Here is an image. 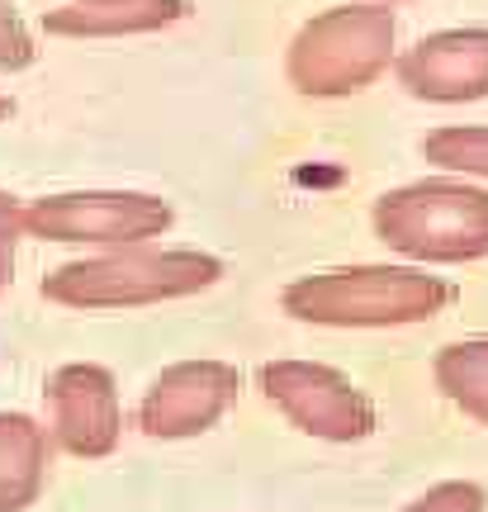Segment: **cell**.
Returning <instances> with one entry per match:
<instances>
[{
    "label": "cell",
    "mask_w": 488,
    "mask_h": 512,
    "mask_svg": "<svg viewBox=\"0 0 488 512\" xmlns=\"http://www.w3.org/2000/svg\"><path fill=\"white\" fill-rule=\"evenodd\" d=\"M290 318L313 328H408L427 323L455 304V285L422 266H332V271L299 275L280 294Z\"/></svg>",
    "instance_id": "obj_1"
},
{
    "label": "cell",
    "mask_w": 488,
    "mask_h": 512,
    "mask_svg": "<svg viewBox=\"0 0 488 512\" xmlns=\"http://www.w3.org/2000/svg\"><path fill=\"white\" fill-rule=\"evenodd\" d=\"M223 280V261L190 247H109L57 266L43 280V299L67 309H147L166 299H190Z\"/></svg>",
    "instance_id": "obj_2"
},
{
    "label": "cell",
    "mask_w": 488,
    "mask_h": 512,
    "mask_svg": "<svg viewBox=\"0 0 488 512\" xmlns=\"http://www.w3.org/2000/svg\"><path fill=\"white\" fill-rule=\"evenodd\" d=\"M398 24L389 5H332L308 19L285 53V76L308 100L361 95L394 67Z\"/></svg>",
    "instance_id": "obj_3"
},
{
    "label": "cell",
    "mask_w": 488,
    "mask_h": 512,
    "mask_svg": "<svg viewBox=\"0 0 488 512\" xmlns=\"http://www.w3.org/2000/svg\"><path fill=\"white\" fill-rule=\"evenodd\" d=\"M375 233L417 266H465L488 256V190L470 181H413L375 200Z\"/></svg>",
    "instance_id": "obj_4"
},
{
    "label": "cell",
    "mask_w": 488,
    "mask_h": 512,
    "mask_svg": "<svg viewBox=\"0 0 488 512\" xmlns=\"http://www.w3.org/2000/svg\"><path fill=\"white\" fill-rule=\"evenodd\" d=\"M171 204L147 190H62L24 204L29 238L67 247H138L171 228Z\"/></svg>",
    "instance_id": "obj_5"
},
{
    "label": "cell",
    "mask_w": 488,
    "mask_h": 512,
    "mask_svg": "<svg viewBox=\"0 0 488 512\" xmlns=\"http://www.w3.org/2000/svg\"><path fill=\"white\" fill-rule=\"evenodd\" d=\"M256 384L275 413H285L299 432L318 441H365L380 427L375 403L342 370L318 361H266L256 370Z\"/></svg>",
    "instance_id": "obj_6"
},
{
    "label": "cell",
    "mask_w": 488,
    "mask_h": 512,
    "mask_svg": "<svg viewBox=\"0 0 488 512\" xmlns=\"http://www.w3.org/2000/svg\"><path fill=\"white\" fill-rule=\"evenodd\" d=\"M242 375L228 361H176L147 384L138 403V427L157 441H181L209 432L237 403Z\"/></svg>",
    "instance_id": "obj_7"
},
{
    "label": "cell",
    "mask_w": 488,
    "mask_h": 512,
    "mask_svg": "<svg viewBox=\"0 0 488 512\" xmlns=\"http://www.w3.org/2000/svg\"><path fill=\"white\" fill-rule=\"evenodd\" d=\"M48 408H53V437L72 456L100 460L124 437V408H119V384L105 366L72 361L48 375Z\"/></svg>",
    "instance_id": "obj_8"
},
{
    "label": "cell",
    "mask_w": 488,
    "mask_h": 512,
    "mask_svg": "<svg viewBox=\"0 0 488 512\" xmlns=\"http://www.w3.org/2000/svg\"><path fill=\"white\" fill-rule=\"evenodd\" d=\"M398 86L432 105H465L488 95V29H441L417 38L394 62Z\"/></svg>",
    "instance_id": "obj_9"
},
{
    "label": "cell",
    "mask_w": 488,
    "mask_h": 512,
    "mask_svg": "<svg viewBox=\"0 0 488 512\" xmlns=\"http://www.w3.org/2000/svg\"><path fill=\"white\" fill-rule=\"evenodd\" d=\"M190 15V0H91V5H62L43 15V29L62 38H124L157 34L166 24Z\"/></svg>",
    "instance_id": "obj_10"
},
{
    "label": "cell",
    "mask_w": 488,
    "mask_h": 512,
    "mask_svg": "<svg viewBox=\"0 0 488 512\" xmlns=\"http://www.w3.org/2000/svg\"><path fill=\"white\" fill-rule=\"evenodd\" d=\"M48 437L29 413H0V512H24L43 489Z\"/></svg>",
    "instance_id": "obj_11"
},
{
    "label": "cell",
    "mask_w": 488,
    "mask_h": 512,
    "mask_svg": "<svg viewBox=\"0 0 488 512\" xmlns=\"http://www.w3.org/2000/svg\"><path fill=\"white\" fill-rule=\"evenodd\" d=\"M436 389L465 413L488 427V337H465L436 351Z\"/></svg>",
    "instance_id": "obj_12"
},
{
    "label": "cell",
    "mask_w": 488,
    "mask_h": 512,
    "mask_svg": "<svg viewBox=\"0 0 488 512\" xmlns=\"http://www.w3.org/2000/svg\"><path fill=\"white\" fill-rule=\"evenodd\" d=\"M422 157L441 171L488 181V128L484 124H446L422 138Z\"/></svg>",
    "instance_id": "obj_13"
},
{
    "label": "cell",
    "mask_w": 488,
    "mask_h": 512,
    "mask_svg": "<svg viewBox=\"0 0 488 512\" xmlns=\"http://www.w3.org/2000/svg\"><path fill=\"white\" fill-rule=\"evenodd\" d=\"M484 489L474 479H446V484H432L427 494H417L403 512H484Z\"/></svg>",
    "instance_id": "obj_14"
},
{
    "label": "cell",
    "mask_w": 488,
    "mask_h": 512,
    "mask_svg": "<svg viewBox=\"0 0 488 512\" xmlns=\"http://www.w3.org/2000/svg\"><path fill=\"white\" fill-rule=\"evenodd\" d=\"M34 38L24 29V19L15 15V5L10 0H0V72H24V67H34Z\"/></svg>",
    "instance_id": "obj_15"
},
{
    "label": "cell",
    "mask_w": 488,
    "mask_h": 512,
    "mask_svg": "<svg viewBox=\"0 0 488 512\" xmlns=\"http://www.w3.org/2000/svg\"><path fill=\"white\" fill-rule=\"evenodd\" d=\"M29 228H24V204L10 195V190H0V290L10 285V271H15V247Z\"/></svg>",
    "instance_id": "obj_16"
},
{
    "label": "cell",
    "mask_w": 488,
    "mask_h": 512,
    "mask_svg": "<svg viewBox=\"0 0 488 512\" xmlns=\"http://www.w3.org/2000/svg\"><path fill=\"white\" fill-rule=\"evenodd\" d=\"M10 114H15V100H10V95H0V124H5Z\"/></svg>",
    "instance_id": "obj_17"
},
{
    "label": "cell",
    "mask_w": 488,
    "mask_h": 512,
    "mask_svg": "<svg viewBox=\"0 0 488 512\" xmlns=\"http://www.w3.org/2000/svg\"><path fill=\"white\" fill-rule=\"evenodd\" d=\"M72 5H91V0H72Z\"/></svg>",
    "instance_id": "obj_18"
}]
</instances>
